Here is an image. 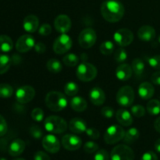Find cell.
<instances>
[{
    "label": "cell",
    "instance_id": "obj_1",
    "mask_svg": "<svg viewBox=\"0 0 160 160\" xmlns=\"http://www.w3.org/2000/svg\"><path fill=\"white\" fill-rule=\"evenodd\" d=\"M125 9L120 2L106 0L101 6V14L104 20L109 23H116L123 18Z\"/></svg>",
    "mask_w": 160,
    "mask_h": 160
},
{
    "label": "cell",
    "instance_id": "obj_2",
    "mask_svg": "<svg viewBox=\"0 0 160 160\" xmlns=\"http://www.w3.org/2000/svg\"><path fill=\"white\" fill-rule=\"evenodd\" d=\"M45 105L50 110L59 112L65 109L67 106V98L59 92L52 91L48 92L45 96Z\"/></svg>",
    "mask_w": 160,
    "mask_h": 160
},
{
    "label": "cell",
    "instance_id": "obj_3",
    "mask_svg": "<svg viewBox=\"0 0 160 160\" xmlns=\"http://www.w3.org/2000/svg\"><path fill=\"white\" fill-rule=\"evenodd\" d=\"M44 127L48 132L59 134L67 131L68 124L62 117L58 116H50L44 121Z\"/></svg>",
    "mask_w": 160,
    "mask_h": 160
},
{
    "label": "cell",
    "instance_id": "obj_4",
    "mask_svg": "<svg viewBox=\"0 0 160 160\" xmlns=\"http://www.w3.org/2000/svg\"><path fill=\"white\" fill-rule=\"evenodd\" d=\"M98 70L93 64L88 62H82L79 64L76 70V75L80 81L89 82L96 78Z\"/></svg>",
    "mask_w": 160,
    "mask_h": 160
},
{
    "label": "cell",
    "instance_id": "obj_5",
    "mask_svg": "<svg viewBox=\"0 0 160 160\" xmlns=\"http://www.w3.org/2000/svg\"><path fill=\"white\" fill-rule=\"evenodd\" d=\"M135 98L134 91L131 86H123L120 88L117 93V102L123 107H129L133 104Z\"/></svg>",
    "mask_w": 160,
    "mask_h": 160
},
{
    "label": "cell",
    "instance_id": "obj_6",
    "mask_svg": "<svg viewBox=\"0 0 160 160\" xmlns=\"http://www.w3.org/2000/svg\"><path fill=\"white\" fill-rule=\"evenodd\" d=\"M125 135L123 128L120 125H112L106 129L104 134V141L108 145H113L123 140Z\"/></svg>",
    "mask_w": 160,
    "mask_h": 160
},
{
    "label": "cell",
    "instance_id": "obj_7",
    "mask_svg": "<svg viewBox=\"0 0 160 160\" xmlns=\"http://www.w3.org/2000/svg\"><path fill=\"white\" fill-rule=\"evenodd\" d=\"M73 45L71 38L67 34H61L56 38L53 43V51L58 55H62L67 53L71 48Z\"/></svg>",
    "mask_w": 160,
    "mask_h": 160
},
{
    "label": "cell",
    "instance_id": "obj_8",
    "mask_svg": "<svg viewBox=\"0 0 160 160\" xmlns=\"http://www.w3.org/2000/svg\"><path fill=\"white\" fill-rule=\"evenodd\" d=\"M134 153L129 146L118 145L111 152V160H134Z\"/></svg>",
    "mask_w": 160,
    "mask_h": 160
},
{
    "label": "cell",
    "instance_id": "obj_9",
    "mask_svg": "<svg viewBox=\"0 0 160 160\" xmlns=\"http://www.w3.org/2000/svg\"><path fill=\"white\" fill-rule=\"evenodd\" d=\"M97 40V34L92 28H85L83 30L78 37V42L83 48H90L95 44Z\"/></svg>",
    "mask_w": 160,
    "mask_h": 160
},
{
    "label": "cell",
    "instance_id": "obj_10",
    "mask_svg": "<svg viewBox=\"0 0 160 160\" xmlns=\"http://www.w3.org/2000/svg\"><path fill=\"white\" fill-rule=\"evenodd\" d=\"M35 96V90L30 85H23L16 92V99L20 104H27L32 101Z\"/></svg>",
    "mask_w": 160,
    "mask_h": 160
},
{
    "label": "cell",
    "instance_id": "obj_11",
    "mask_svg": "<svg viewBox=\"0 0 160 160\" xmlns=\"http://www.w3.org/2000/svg\"><path fill=\"white\" fill-rule=\"evenodd\" d=\"M113 38L120 46H128L134 41V34L128 28H121L114 33Z\"/></svg>",
    "mask_w": 160,
    "mask_h": 160
},
{
    "label": "cell",
    "instance_id": "obj_12",
    "mask_svg": "<svg viewBox=\"0 0 160 160\" xmlns=\"http://www.w3.org/2000/svg\"><path fill=\"white\" fill-rule=\"evenodd\" d=\"M35 45V40L30 34H23L17 39L16 42V49L21 53H25L32 49Z\"/></svg>",
    "mask_w": 160,
    "mask_h": 160
},
{
    "label": "cell",
    "instance_id": "obj_13",
    "mask_svg": "<svg viewBox=\"0 0 160 160\" xmlns=\"http://www.w3.org/2000/svg\"><path fill=\"white\" fill-rule=\"evenodd\" d=\"M42 146L48 152L55 154L60 149V142L53 134H47L42 138Z\"/></svg>",
    "mask_w": 160,
    "mask_h": 160
},
{
    "label": "cell",
    "instance_id": "obj_14",
    "mask_svg": "<svg viewBox=\"0 0 160 160\" xmlns=\"http://www.w3.org/2000/svg\"><path fill=\"white\" fill-rule=\"evenodd\" d=\"M62 145L68 151H76L81 147L82 141L75 134H66L62 138Z\"/></svg>",
    "mask_w": 160,
    "mask_h": 160
},
{
    "label": "cell",
    "instance_id": "obj_15",
    "mask_svg": "<svg viewBox=\"0 0 160 160\" xmlns=\"http://www.w3.org/2000/svg\"><path fill=\"white\" fill-rule=\"evenodd\" d=\"M72 22L70 17L65 14L57 16L54 20V27L56 31L61 34H67L71 28Z\"/></svg>",
    "mask_w": 160,
    "mask_h": 160
},
{
    "label": "cell",
    "instance_id": "obj_16",
    "mask_svg": "<svg viewBox=\"0 0 160 160\" xmlns=\"http://www.w3.org/2000/svg\"><path fill=\"white\" fill-rule=\"evenodd\" d=\"M89 98L95 106H102L106 101V94L99 87H94L89 92Z\"/></svg>",
    "mask_w": 160,
    "mask_h": 160
},
{
    "label": "cell",
    "instance_id": "obj_17",
    "mask_svg": "<svg viewBox=\"0 0 160 160\" xmlns=\"http://www.w3.org/2000/svg\"><path fill=\"white\" fill-rule=\"evenodd\" d=\"M156 34L154 28L149 25H144L138 31V37L142 42H151L156 38Z\"/></svg>",
    "mask_w": 160,
    "mask_h": 160
},
{
    "label": "cell",
    "instance_id": "obj_18",
    "mask_svg": "<svg viewBox=\"0 0 160 160\" xmlns=\"http://www.w3.org/2000/svg\"><path fill=\"white\" fill-rule=\"evenodd\" d=\"M39 27V20L37 16L31 15L27 16L23 22V28L27 32L34 33L37 31Z\"/></svg>",
    "mask_w": 160,
    "mask_h": 160
},
{
    "label": "cell",
    "instance_id": "obj_19",
    "mask_svg": "<svg viewBox=\"0 0 160 160\" xmlns=\"http://www.w3.org/2000/svg\"><path fill=\"white\" fill-rule=\"evenodd\" d=\"M133 74L131 66L128 63H121L116 70V76L121 81H128Z\"/></svg>",
    "mask_w": 160,
    "mask_h": 160
},
{
    "label": "cell",
    "instance_id": "obj_20",
    "mask_svg": "<svg viewBox=\"0 0 160 160\" xmlns=\"http://www.w3.org/2000/svg\"><path fill=\"white\" fill-rule=\"evenodd\" d=\"M69 129L74 134H82L88 129L87 123L81 118H73L68 124Z\"/></svg>",
    "mask_w": 160,
    "mask_h": 160
},
{
    "label": "cell",
    "instance_id": "obj_21",
    "mask_svg": "<svg viewBox=\"0 0 160 160\" xmlns=\"http://www.w3.org/2000/svg\"><path fill=\"white\" fill-rule=\"evenodd\" d=\"M116 118L118 123L122 126L129 127L133 123V117L131 112L124 109H120L117 111Z\"/></svg>",
    "mask_w": 160,
    "mask_h": 160
},
{
    "label": "cell",
    "instance_id": "obj_22",
    "mask_svg": "<svg viewBox=\"0 0 160 160\" xmlns=\"http://www.w3.org/2000/svg\"><path fill=\"white\" fill-rule=\"evenodd\" d=\"M155 93V88L149 82H143L138 88V95L142 99L148 100L152 98Z\"/></svg>",
    "mask_w": 160,
    "mask_h": 160
},
{
    "label": "cell",
    "instance_id": "obj_23",
    "mask_svg": "<svg viewBox=\"0 0 160 160\" xmlns=\"http://www.w3.org/2000/svg\"><path fill=\"white\" fill-rule=\"evenodd\" d=\"M25 142L20 138L15 139L10 143L9 146V154L10 156H18L23 152L25 149Z\"/></svg>",
    "mask_w": 160,
    "mask_h": 160
},
{
    "label": "cell",
    "instance_id": "obj_24",
    "mask_svg": "<svg viewBox=\"0 0 160 160\" xmlns=\"http://www.w3.org/2000/svg\"><path fill=\"white\" fill-rule=\"evenodd\" d=\"M70 107L78 112H82L88 108L87 101L83 97L74 96L70 100Z\"/></svg>",
    "mask_w": 160,
    "mask_h": 160
},
{
    "label": "cell",
    "instance_id": "obj_25",
    "mask_svg": "<svg viewBox=\"0 0 160 160\" xmlns=\"http://www.w3.org/2000/svg\"><path fill=\"white\" fill-rule=\"evenodd\" d=\"M13 48V42L10 37L6 34L0 35V51L2 52H10Z\"/></svg>",
    "mask_w": 160,
    "mask_h": 160
},
{
    "label": "cell",
    "instance_id": "obj_26",
    "mask_svg": "<svg viewBox=\"0 0 160 160\" xmlns=\"http://www.w3.org/2000/svg\"><path fill=\"white\" fill-rule=\"evenodd\" d=\"M139 136H140V133H139L138 130L135 128H131L125 132V135L123 140L127 144H131L136 142L139 138Z\"/></svg>",
    "mask_w": 160,
    "mask_h": 160
},
{
    "label": "cell",
    "instance_id": "obj_27",
    "mask_svg": "<svg viewBox=\"0 0 160 160\" xmlns=\"http://www.w3.org/2000/svg\"><path fill=\"white\" fill-rule=\"evenodd\" d=\"M12 59L8 55L0 54V74H4L9 70Z\"/></svg>",
    "mask_w": 160,
    "mask_h": 160
},
{
    "label": "cell",
    "instance_id": "obj_28",
    "mask_svg": "<svg viewBox=\"0 0 160 160\" xmlns=\"http://www.w3.org/2000/svg\"><path fill=\"white\" fill-rule=\"evenodd\" d=\"M46 67L52 73H58L62 70V63L56 59H50L47 62Z\"/></svg>",
    "mask_w": 160,
    "mask_h": 160
},
{
    "label": "cell",
    "instance_id": "obj_29",
    "mask_svg": "<svg viewBox=\"0 0 160 160\" xmlns=\"http://www.w3.org/2000/svg\"><path fill=\"white\" fill-rule=\"evenodd\" d=\"M147 111L152 116L160 113V102L157 99H151L147 103Z\"/></svg>",
    "mask_w": 160,
    "mask_h": 160
},
{
    "label": "cell",
    "instance_id": "obj_30",
    "mask_svg": "<svg viewBox=\"0 0 160 160\" xmlns=\"http://www.w3.org/2000/svg\"><path fill=\"white\" fill-rule=\"evenodd\" d=\"M62 62L67 67H76L79 63V57L74 53H68L62 57Z\"/></svg>",
    "mask_w": 160,
    "mask_h": 160
},
{
    "label": "cell",
    "instance_id": "obj_31",
    "mask_svg": "<svg viewBox=\"0 0 160 160\" xmlns=\"http://www.w3.org/2000/svg\"><path fill=\"white\" fill-rule=\"evenodd\" d=\"M131 67H132L133 72L136 75H141L143 73L144 70H145V62L142 59H135L132 61Z\"/></svg>",
    "mask_w": 160,
    "mask_h": 160
},
{
    "label": "cell",
    "instance_id": "obj_32",
    "mask_svg": "<svg viewBox=\"0 0 160 160\" xmlns=\"http://www.w3.org/2000/svg\"><path fill=\"white\" fill-rule=\"evenodd\" d=\"M79 92V87L74 82H67L64 86V92L68 96H75Z\"/></svg>",
    "mask_w": 160,
    "mask_h": 160
},
{
    "label": "cell",
    "instance_id": "obj_33",
    "mask_svg": "<svg viewBox=\"0 0 160 160\" xmlns=\"http://www.w3.org/2000/svg\"><path fill=\"white\" fill-rule=\"evenodd\" d=\"M13 94V88L10 84H0V98H9Z\"/></svg>",
    "mask_w": 160,
    "mask_h": 160
},
{
    "label": "cell",
    "instance_id": "obj_34",
    "mask_svg": "<svg viewBox=\"0 0 160 160\" xmlns=\"http://www.w3.org/2000/svg\"><path fill=\"white\" fill-rule=\"evenodd\" d=\"M99 50L102 55L109 56L114 51V44L111 41H105L100 45Z\"/></svg>",
    "mask_w": 160,
    "mask_h": 160
},
{
    "label": "cell",
    "instance_id": "obj_35",
    "mask_svg": "<svg viewBox=\"0 0 160 160\" xmlns=\"http://www.w3.org/2000/svg\"><path fill=\"white\" fill-rule=\"evenodd\" d=\"M128 59V52L123 48H119L114 52V59L118 63H123Z\"/></svg>",
    "mask_w": 160,
    "mask_h": 160
},
{
    "label": "cell",
    "instance_id": "obj_36",
    "mask_svg": "<svg viewBox=\"0 0 160 160\" xmlns=\"http://www.w3.org/2000/svg\"><path fill=\"white\" fill-rule=\"evenodd\" d=\"M131 112L134 117H138V118H140V117H142L143 116H145V109L144 108V106H141V105H135V106H133L131 107Z\"/></svg>",
    "mask_w": 160,
    "mask_h": 160
},
{
    "label": "cell",
    "instance_id": "obj_37",
    "mask_svg": "<svg viewBox=\"0 0 160 160\" xmlns=\"http://www.w3.org/2000/svg\"><path fill=\"white\" fill-rule=\"evenodd\" d=\"M31 118L36 122H41L43 120L44 112L41 108H34L31 111Z\"/></svg>",
    "mask_w": 160,
    "mask_h": 160
},
{
    "label": "cell",
    "instance_id": "obj_38",
    "mask_svg": "<svg viewBox=\"0 0 160 160\" xmlns=\"http://www.w3.org/2000/svg\"><path fill=\"white\" fill-rule=\"evenodd\" d=\"M30 134L34 138L40 139L43 137V131L40 127L37 125H33L30 128Z\"/></svg>",
    "mask_w": 160,
    "mask_h": 160
},
{
    "label": "cell",
    "instance_id": "obj_39",
    "mask_svg": "<svg viewBox=\"0 0 160 160\" xmlns=\"http://www.w3.org/2000/svg\"><path fill=\"white\" fill-rule=\"evenodd\" d=\"M84 150L87 153H95L98 150V144L95 143L94 142H88L84 144Z\"/></svg>",
    "mask_w": 160,
    "mask_h": 160
},
{
    "label": "cell",
    "instance_id": "obj_40",
    "mask_svg": "<svg viewBox=\"0 0 160 160\" xmlns=\"http://www.w3.org/2000/svg\"><path fill=\"white\" fill-rule=\"evenodd\" d=\"M150 67L156 70H160V55H156L150 57L148 60Z\"/></svg>",
    "mask_w": 160,
    "mask_h": 160
},
{
    "label": "cell",
    "instance_id": "obj_41",
    "mask_svg": "<svg viewBox=\"0 0 160 160\" xmlns=\"http://www.w3.org/2000/svg\"><path fill=\"white\" fill-rule=\"evenodd\" d=\"M94 160H109V156L105 149H99L95 152Z\"/></svg>",
    "mask_w": 160,
    "mask_h": 160
},
{
    "label": "cell",
    "instance_id": "obj_42",
    "mask_svg": "<svg viewBox=\"0 0 160 160\" xmlns=\"http://www.w3.org/2000/svg\"><path fill=\"white\" fill-rule=\"evenodd\" d=\"M101 114L105 118L110 119L114 116V109L110 106H105L101 109Z\"/></svg>",
    "mask_w": 160,
    "mask_h": 160
},
{
    "label": "cell",
    "instance_id": "obj_43",
    "mask_svg": "<svg viewBox=\"0 0 160 160\" xmlns=\"http://www.w3.org/2000/svg\"><path fill=\"white\" fill-rule=\"evenodd\" d=\"M86 134L90 138L93 139V140H97L98 138H99L100 137V133L96 128H88L86 130Z\"/></svg>",
    "mask_w": 160,
    "mask_h": 160
},
{
    "label": "cell",
    "instance_id": "obj_44",
    "mask_svg": "<svg viewBox=\"0 0 160 160\" xmlns=\"http://www.w3.org/2000/svg\"><path fill=\"white\" fill-rule=\"evenodd\" d=\"M52 32V27L48 23H43L40 27L38 30L39 34L42 36H47L51 34Z\"/></svg>",
    "mask_w": 160,
    "mask_h": 160
},
{
    "label": "cell",
    "instance_id": "obj_45",
    "mask_svg": "<svg viewBox=\"0 0 160 160\" xmlns=\"http://www.w3.org/2000/svg\"><path fill=\"white\" fill-rule=\"evenodd\" d=\"M8 126L6 120L2 115H0V137H2L7 133Z\"/></svg>",
    "mask_w": 160,
    "mask_h": 160
},
{
    "label": "cell",
    "instance_id": "obj_46",
    "mask_svg": "<svg viewBox=\"0 0 160 160\" xmlns=\"http://www.w3.org/2000/svg\"><path fill=\"white\" fill-rule=\"evenodd\" d=\"M141 160H158V157L156 153L152 151H148L144 153Z\"/></svg>",
    "mask_w": 160,
    "mask_h": 160
},
{
    "label": "cell",
    "instance_id": "obj_47",
    "mask_svg": "<svg viewBox=\"0 0 160 160\" xmlns=\"http://www.w3.org/2000/svg\"><path fill=\"white\" fill-rule=\"evenodd\" d=\"M34 160H51L49 156L42 151H38L34 154Z\"/></svg>",
    "mask_w": 160,
    "mask_h": 160
},
{
    "label": "cell",
    "instance_id": "obj_48",
    "mask_svg": "<svg viewBox=\"0 0 160 160\" xmlns=\"http://www.w3.org/2000/svg\"><path fill=\"white\" fill-rule=\"evenodd\" d=\"M34 48V51L37 53H38V54H42V53H44L46 51V46L42 42H38V43H36Z\"/></svg>",
    "mask_w": 160,
    "mask_h": 160
},
{
    "label": "cell",
    "instance_id": "obj_49",
    "mask_svg": "<svg viewBox=\"0 0 160 160\" xmlns=\"http://www.w3.org/2000/svg\"><path fill=\"white\" fill-rule=\"evenodd\" d=\"M151 81L156 85H160V71L156 72L152 75Z\"/></svg>",
    "mask_w": 160,
    "mask_h": 160
},
{
    "label": "cell",
    "instance_id": "obj_50",
    "mask_svg": "<svg viewBox=\"0 0 160 160\" xmlns=\"http://www.w3.org/2000/svg\"><path fill=\"white\" fill-rule=\"evenodd\" d=\"M154 128L157 132L160 133V117H158L156 120H155L154 123Z\"/></svg>",
    "mask_w": 160,
    "mask_h": 160
},
{
    "label": "cell",
    "instance_id": "obj_51",
    "mask_svg": "<svg viewBox=\"0 0 160 160\" xmlns=\"http://www.w3.org/2000/svg\"><path fill=\"white\" fill-rule=\"evenodd\" d=\"M155 149L157 152L160 153V138L156 140V142H155Z\"/></svg>",
    "mask_w": 160,
    "mask_h": 160
},
{
    "label": "cell",
    "instance_id": "obj_52",
    "mask_svg": "<svg viewBox=\"0 0 160 160\" xmlns=\"http://www.w3.org/2000/svg\"><path fill=\"white\" fill-rule=\"evenodd\" d=\"M81 59L83 62H86L88 59V56L86 54H84V53H83V54L81 56Z\"/></svg>",
    "mask_w": 160,
    "mask_h": 160
},
{
    "label": "cell",
    "instance_id": "obj_53",
    "mask_svg": "<svg viewBox=\"0 0 160 160\" xmlns=\"http://www.w3.org/2000/svg\"><path fill=\"white\" fill-rule=\"evenodd\" d=\"M12 160H25V159H20V158H17V159H12Z\"/></svg>",
    "mask_w": 160,
    "mask_h": 160
},
{
    "label": "cell",
    "instance_id": "obj_54",
    "mask_svg": "<svg viewBox=\"0 0 160 160\" xmlns=\"http://www.w3.org/2000/svg\"><path fill=\"white\" fill-rule=\"evenodd\" d=\"M158 41H159V42L160 43V35L159 36V38H158Z\"/></svg>",
    "mask_w": 160,
    "mask_h": 160
},
{
    "label": "cell",
    "instance_id": "obj_55",
    "mask_svg": "<svg viewBox=\"0 0 160 160\" xmlns=\"http://www.w3.org/2000/svg\"><path fill=\"white\" fill-rule=\"evenodd\" d=\"M0 160H6V159H5V158H1V159H0Z\"/></svg>",
    "mask_w": 160,
    "mask_h": 160
}]
</instances>
